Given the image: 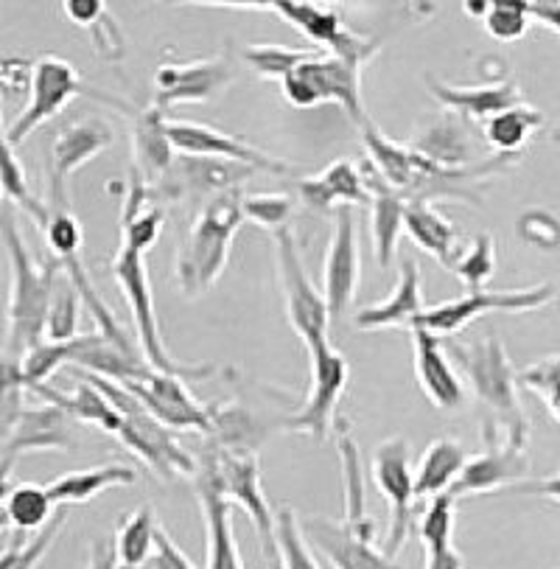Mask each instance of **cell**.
Segmentation results:
<instances>
[{
  "mask_svg": "<svg viewBox=\"0 0 560 569\" xmlns=\"http://www.w3.org/2000/svg\"><path fill=\"white\" fill-rule=\"evenodd\" d=\"M0 244L9 264V303H7V340L0 357L20 362L40 342H46V320L57 283V261L40 264L29 241L20 233L18 208L12 202L0 208Z\"/></svg>",
  "mask_w": 560,
  "mask_h": 569,
  "instance_id": "cell-1",
  "label": "cell"
},
{
  "mask_svg": "<svg viewBox=\"0 0 560 569\" xmlns=\"http://www.w3.org/2000/svg\"><path fill=\"white\" fill-rule=\"evenodd\" d=\"M449 357L460 362L471 382L473 396L482 405L484 443H504L524 449L530 440V418L521 407L519 373L499 337H484L473 346H446Z\"/></svg>",
  "mask_w": 560,
  "mask_h": 569,
  "instance_id": "cell-2",
  "label": "cell"
},
{
  "mask_svg": "<svg viewBox=\"0 0 560 569\" xmlns=\"http://www.w3.org/2000/svg\"><path fill=\"white\" fill-rule=\"evenodd\" d=\"M241 191L217 194L199 211L197 222L188 230L180 252H177V281L186 298H199L228 270L233 239L239 233L244 213H241Z\"/></svg>",
  "mask_w": 560,
  "mask_h": 569,
  "instance_id": "cell-3",
  "label": "cell"
},
{
  "mask_svg": "<svg viewBox=\"0 0 560 569\" xmlns=\"http://www.w3.org/2000/svg\"><path fill=\"white\" fill-rule=\"evenodd\" d=\"M84 379L96 385L107 399L112 401L118 412H121V429H118L116 440H121L123 447L147 466L158 480H171V477H193L197 475V458L177 440L174 429L160 423L147 407L140 405L132 393L121 388V385L101 379V376L82 373Z\"/></svg>",
  "mask_w": 560,
  "mask_h": 569,
  "instance_id": "cell-4",
  "label": "cell"
},
{
  "mask_svg": "<svg viewBox=\"0 0 560 569\" xmlns=\"http://www.w3.org/2000/svg\"><path fill=\"white\" fill-rule=\"evenodd\" d=\"M112 276H116L118 289H121L123 300L132 315L134 337H138V348L154 370L163 373L182 376V379H210L217 373L213 365H186L177 362L169 353V346L163 340L158 320V306H154L152 281H149V264L147 256L132 247H118L116 259H112Z\"/></svg>",
  "mask_w": 560,
  "mask_h": 569,
  "instance_id": "cell-5",
  "label": "cell"
},
{
  "mask_svg": "<svg viewBox=\"0 0 560 569\" xmlns=\"http://www.w3.org/2000/svg\"><path fill=\"white\" fill-rule=\"evenodd\" d=\"M274 264H278L280 289H283V303H287V320L294 335L303 340L306 351L317 353L328 348V329H331V315H328L326 295L311 283L306 272L300 244L289 228L274 230Z\"/></svg>",
  "mask_w": 560,
  "mask_h": 569,
  "instance_id": "cell-6",
  "label": "cell"
},
{
  "mask_svg": "<svg viewBox=\"0 0 560 569\" xmlns=\"http://www.w3.org/2000/svg\"><path fill=\"white\" fill-rule=\"evenodd\" d=\"M280 90L287 101L298 110H311L320 104H339L348 118L362 130L370 123L368 110L362 101V68L350 66L344 59L331 57V53L317 51L314 57L306 59L303 66L294 68Z\"/></svg>",
  "mask_w": 560,
  "mask_h": 569,
  "instance_id": "cell-7",
  "label": "cell"
},
{
  "mask_svg": "<svg viewBox=\"0 0 560 569\" xmlns=\"http://www.w3.org/2000/svg\"><path fill=\"white\" fill-rule=\"evenodd\" d=\"M269 9H274L300 34L309 37L317 46V51L322 48V53L328 51L331 57L344 59V62L362 68V71L373 62L376 53L381 51L379 37H364L353 31L344 23L342 12L333 7L309 3V0H272Z\"/></svg>",
  "mask_w": 560,
  "mask_h": 569,
  "instance_id": "cell-8",
  "label": "cell"
},
{
  "mask_svg": "<svg viewBox=\"0 0 560 569\" xmlns=\"http://www.w3.org/2000/svg\"><path fill=\"white\" fill-rule=\"evenodd\" d=\"M554 289L549 283H536L527 289H502V292H490V289H477L462 298L446 300L440 306H427V311L412 323V329H423L434 337L460 335L468 323H473L482 315L490 311H510V315H524V311L543 309L552 300ZM409 329V331H412Z\"/></svg>",
  "mask_w": 560,
  "mask_h": 569,
  "instance_id": "cell-9",
  "label": "cell"
},
{
  "mask_svg": "<svg viewBox=\"0 0 560 569\" xmlns=\"http://www.w3.org/2000/svg\"><path fill=\"white\" fill-rule=\"evenodd\" d=\"M84 93L82 73L70 66L62 57H46L34 59L31 68V84L29 96H26L23 110L18 112L12 123H7V138L12 147H20L34 130H40L42 123L57 118L70 101Z\"/></svg>",
  "mask_w": 560,
  "mask_h": 569,
  "instance_id": "cell-10",
  "label": "cell"
},
{
  "mask_svg": "<svg viewBox=\"0 0 560 569\" xmlns=\"http://www.w3.org/2000/svg\"><path fill=\"white\" fill-rule=\"evenodd\" d=\"M370 475L376 488L390 508V530L381 541V552L396 558L412 536L414 519V471L409 466V443L403 438H387L376 447L370 460Z\"/></svg>",
  "mask_w": 560,
  "mask_h": 569,
  "instance_id": "cell-11",
  "label": "cell"
},
{
  "mask_svg": "<svg viewBox=\"0 0 560 569\" xmlns=\"http://www.w3.org/2000/svg\"><path fill=\"white\" fill-rule=\"evenodd\" d=\"M213 458V469H217L219 488H222L224 499L230 505H239L241 511L250 517L252 528H256L258 539H261L263 558L278 556V545H274V511L269 505L267 493L261 486V466H258L256 452H228L213 443H204Z\"/></svg>",
  "mask_w": 560,
  "mask_h": 569,
  "instance_id": "cell-12",
  "label": "cell"
},
{
  "mask_svg": "<svg viewBox=\"0 0 560 569\" xmlns=\"http://www.w3.org/2000/svg\"><path fill=\"white\" fill-rule=\"evenodd\" d=\"M121 388L174 432H208L210 407L193 399L182 376L163 373V370H154L152 365H143L138 373L121 382Z\"/></svg>",
  "mask_w": 560,
  "mask_h": 569,
  "instance_id": "cell-13",
  "label": "cell"
},
{
  "mask_svg": "<svg viewBox=\"0 0 560 569\" xmlns=\"http://www.w3.org/2000/svg\"><path fill=\"white\" fill-rule=\"evenodd\" d=\"M362 281V247L353 208H339L333 213V233L322 261V295H326L331 323H342L353 306Z\"/></svg>",
  "mask_w": 560,
  "mask_h": 569,
  "instance_id": "cell-14",
  "label": "cell"
},
{
  "mask_svg": "<svg viewBox=\"0 0 560 569\" xmlns=\"http://www.w3.org/2000/svg\"><path fill=\"white\" fill-rule=\"evenodd\" d=\"M169 141L174 147V152H182V158L230 160V163L247 166V169L263 171V174H292V166L287 160L272 158V154L261 152L252 143L228 136V132L217 130V127H208V123L169 118Z\"/></svg>",
  "mask_w": 560,
  "mask_h": 569,
  "instance_id": "cell-15",
  "label": "cell"
},
{
  "mask_svg": "<svg viewBox=\"0 0 560 569\" xmlns=\"http://www.w3.org/2000/svg\"><path fill=\"white\" fill-rule=\"evenodd\" d=\"M311 388L303 407L287 421L289 432L309 435L314 440H326L337 421V407L348 390L350 365L348 359L331 346L311 353Z\"/></svg>",
  "mask_w": 560,
  "mask_h": 569,
  "instance_id": "cell-16",
  "label": "cell"
},
{
  "mask_svg": "<svg viewBox=\"0 0 560 569\" xmlns=\"http://www.w3.org/2000/svg\"><path fill=\"white\" fill-rule=\"evenodd\" d=\"M191 480L204 519V547H208L204 569H244L239 541L233 533V505L224 499L222 488H219L217 469H213L208 447L197 458V475Z\"/></svg>",
  "mask_w": 560,
  "mask_h": 569,
  "instance_id": "cell-17",
  "label": "cell"
},
{
  "mask_svg": "<svg viewBox=\"0 0 560 569\" xmlns=\"http://www.w3.org/2000/svg\"><path fill=\"white\" fill-rule=\"evenodd\" d=\"M112 143H116V130L104 118H82V121L64 123L51 143V208H70L68 191H64L70 174H77Z\"/></svg>",
  "mask_w": 560,
  "mask_h": 569,
  "instance_id": "cell-18",
  "label": "cell"
},
{
  "mask_svg": "<svg viewBox=\"0 0 560 569\" xmlns=\"http://www.w3.org/2000/svg\"><path fill=\"white\" fill-rule=\"evenodd\" d=\"M233 82L224 57L166 62L154 71V107L169 110L174 104H204Z\"/></svg>",
  "mask_w": 560,
  "mask_h": 569,
  "instance_id": "cell-19",
  "label": "cell"
},
{
  "mask_svg": "<svg viewBox=\"0 0 560 569\" xmlns=\"http://www.w3.org/2000/svg\"><path fill=\"white\" fill-rule=\"evenodd\" d=\"M482 132H473V123L454 112L432 118L412 136L409 147L423 154L432 163L443 169H471V166L484 163L482 158Z\"/></svg>",
  "mask_w": 560,
  "mask_h": 569,
  "instance_id": "cell-20",
  "label": "cell"
},
{
  "mask_svg": "<svg viewBox=\"0 0 560 569\" xmlns=\"http://www.w3.org/2000/svg\"><path fill=\"white\" fill-rule=\"evenodd\" d=\"M412 357L414 376L429 399V405L440 412H457L466 405V385L457 373L454 359L449 357L440 337L423 329H412Z\"/></svg>",
  "mask_w": 560,
  "mask_h": 569,
  "instance_id": "cell-21",
  "label": "cell"
},
{
  "mask_svg": "<svg viewBox=\"0 0 560 569\" xmlns=\"http://www.w3.org/2000/svg\"><path fill=\"white\" fill-rule=\"evenodd\" d=\"M298 194L309 211H333L339 208H370V191L364 186L362 163L339 158L317 174L298 182Z\"/></svg>",
  "mask_w": 560,
  "mask_h": 569,
  "instance_id": "cell-22",
  "label": "cell"
},
{
  "mask_svg": "<svg viewBox=\"0 0 560 569\" xmlns=\"http://www.w3.org/2000/svg\"><path fill=\"white\" fill-rule=\"evenodd\" d=\"M303 533L309 545L331 563L333 569H401L396 558L384 556L373 541H362L342 522L326 517L303 519Z\"/></svg>",
  "mask_w": 560,
  "mask_h": 569,
  "instance_id": "cell-23",
  "label": "cell"
},
{
  "mask_svg": "<svg viewBox=\"0 0 560 569\" xmlns=\"http://www.w3.org/2000/svg\"><path fill=\"white\" fill-rule=\"evenodd\" d=\"M429 93L438 99V104L446 107V112L466 118V121L479 123L482 127L488 118L499 116V112L510 110V107L524 104V93H521L516 79H504V82H484V84H446L427 73Z\"/></svg>",
  "mask_w": 560,
  "mask_h": 569,
  "instance_id": "cell-24",
  "label": "cell"
},
{
  "mask_svg": "<svg viewBox=\"0 0 560 569\" xmlns=\"http://www.w3.org/2000/svg\"><path fill=\"white\" fill-rule=\"evenodd\" d=\"M530 475V455L524 449H510L504 443H488L482 455L466 460L460 477L451 482L449 497H477V493H493L504 486L527 480Z\"/></svg>",
  "mask_w": 560,
  "mask_h": 569,
  "instance_id": "cell-25",
  "label": "cell"
},
{
  "mask_svg": "<svg viewBox=\"0 0 560 569\" xmlns=\"http://www.w3.org/2000/svg\"><path fill=\"white\" fill-rule=\"evenodd\" d=\"M427 311L423 300V272L414 259H401L398 264V287L384 300L364 306L357 311L353 326L359 331H384V329H412L414 320Z\"/></svg>",
  "mask_w": 560,
  "mask_h": 569,
  "instance_id": "cell-26",
  "label": "cell"
},
{
  "mask_svg": "<svg viewBox=\"0 0 560 569\" xmlns=\"http://www.w3.org/2000/svg\"><path fill=\"white\" fill-rule=\"evenodd\" d=\"M337 452L342 463V493H344V519L342 525L362 541H376L379 522L368 513V480H364V458L350 427L337 423Z\"/></svg>",
  "mask_w": 560,
  "mask_h": 569,
  "instance_id": "cell-27",
  "label": "cell"
},
{
  "mask_svg": "<svg viewBox=\"0 0 560 569\" xmlns=\"http://www.w3.org/2000/svg\"><path fill=\"white\" fill-rule=\"evenodd\" d=\"M364 186L370 191V233H373V252L381 270H390L396 261L398 241L403 236V211L407 200L396 194L379 177V171L364 160L362 163Z\"/></svg>",
  "mask_w": 560,
  "mask_h": 569,
  "instance_id": "cell-28",
  "label": "cell"
},
{
  "mask_svg": "<svg viewBox=\"0 0 560 569\" xmlns=\"http://www.w3.org/2000/svg\"><path fill=\"white\" fill-rule=\"evenodd\" d=\"M7 435V455H12V458L23 452L73 447L70 416L59 410L57 405H48V401H42L40 407H23V412H20V418Z\"/></svg>",
  "mask_w": 560,
  "mask_h": 569,
  "instance_id": "cell-29",
  "label": "cell"
},
{
  "mask_svg": "<svg viewBox=\"0 0 560 569\" xmlns=\"http://www.w3.org/2000/svg\"><path fill=\"white\" fill-rule=\"evenodd\" d=\"M132 149L134 171L152 188L160 186L174 166V147L169 141V118L158 107H143L132 112Z\"/></svg>",
  "mask_w": 560,
  "mask_h": 569,
  "instance_id": "cell-30",
  "label": "cell"
},
{
  "mask_svg": "<svg viewBox=\"0 0 560 569\" xmlns=\"http://www.w3.org/2000/svg\"><path fill=\"white\" fill-rule=\"evenodd\" d=\"M403 233L423 252H429L438 264L451 270L462 250V230L449 217L429 202H407L403 211Z\"/></svg>",
  "mask_w": 560,
  "mask_h": 569,
  "instance_id": "cell-31",
  "label": "cell"
},
{
  "mask_svg": "<svg viewBox=\"0 0 560 569\" xmlns=\"http://www.w3.org/2000/svg\"><path fill=\"white\" fill-rule=\"evenodd\" d=\"M138 482V471L132 466L123 463H104V466H90V469L68 471V475L57 477L48 482L46 491L59 508H70V505H88L99 493L110 491L118 486H134Z\"/></svg>",
  "mask_w": 560,
  "mask_h": 569,
  "instance_id": "cell-32",
  "label": "cell"
},
{
  "mask_svg": "<svg viewBox=\"0 0 560 569\" xmlns=\"http://www.w3.org/2000/svg\"><path fill=\"white\" fill-rule=\"evenodd\" d=\"M454 505L457 499L440 493L429 499L427 511L420 517L418 536L427 552V569H466V558L454 547Z\"/></svg>",
  "mask_w": 560,
  "mask_h": 569,
  "instance_id": "cell-33",
  "label": "cell"
},
{
  "mask_svg": "<svg viewBox=\"0 0 560 569\" xmlns=\"http://www.w3.org/2000/svg\"><path fill=\"white\" fill-rule=\"evenodd\" d=\"M29 393L40 396L48 405H57L59 410L68 412L70 418H79V421L104 429L112 438H116L118 429H121V412H118L116 407H112V401L107 399L90 379H84L82 373H77V388L70 390V393H59L51 385H40V388L29 390Z\"/></svg>",
  "mask_w": 560,
  "mask_h": 569,
  "instance_id": "cell-34",
  "label": "cell"
},
{
  "mask_svg": "<svg viewBox=\"0 0 560 569\" xmlns=\"http://www.w3.org/2000/svg\"><path fill=\"white\" fill-rule=\"evenodd\" d=\"M466 460H468L466 449H462L457 440L451 438L432 440V443L423 449L418 469H414V497L432 499V497H440V493H449L451 482L460 477Z\"/></svg>",
  "mask_w": 560,
  "mask_h": 569,
  "instance_id": "cell-35",
  "label": "cell"
},
{
  "mask_svg": "<svg viewBox=\"0 0 560 569\" xmlns=\"http://www.w3.org/2000/svg\"><path fill=\"white\" fill-rule=\"evenodd\" d=\"M541 127H543V112L524 101V104L510 107V110L488 118V121L479 127V132H482L484 147L493 149V154H502V158H519L521 149L530 143V138L536 136Z\"/></svg>",
  "mask_w": 560,
  "mask_h": 569,
  "instance_id": "cell-36",
  "label": "cell"
},
{
  "mask_svg": "<svg viewBox=\"0 0 560 569\" xmlns=\"http://www.w3.org/2000/svg\"><path fill=\"white\" fill-rule=\"evenodd\" d=\"M174 177L171 186L174 188H197V191H236L241 182L250 180L258 171L247 169V166L230 163V160H213V158H182L171 166Z\"/></svg>",
  "mask_w": 560,
  "mask_h": 569,
  "instance_id": "cell-37",
  "label": "cell"
},
{
  "mask_svg": "<svg viewBox=\"0 0 560 569\" xmlns=\"http://www.w3.org/2000/svg\"><path fill=\"white\" fill-rule=\"evenodd\" d=\"M0 191H3L7 202H12L14 208L29 213V217L42 228V222L48 219V206L34 194V188H31L23 163H20V158L14 154L12 143H9L3 116H0Z\"/></svg>",
  "mask_w": 560,
  "mask_h": 569,
  "instance_id": "cell-38",
  "label": "cell"
},
{
  "mask_svg": "<svg viewBox=\"0 0 560 569\" xmlns=\"http://www.w3.org/2000/svg\"><path fill=\"white\" fill-rule=\"evenodd\" d=\"M158 517H154L152 505H140L134 508L129 517L121 519L116 533V556L121 567H134L140 569L147 563V558L152 556L154 539H158Z\"/></svg>",
  "mask_w": 560,
  "mask_h": 569,
  "instance_id": "cell-39",
  "label": "cell"
},
{
  "mask_svg": "<svg viewBox=\"0 0 560 569\" xmlns=\"http://www.w3.org/2000/svg\"><path fill=\"white\" fill-rule=\"evenodd\" d=\"M3 513L14 533H37L53 519V499L48 497L46 486L23 482V486L12 488L9 499L3 502Z\"/></svg>",
  "mask_w": 560,
  "mask_h": 569,
  "instance_id": "cell-40",
  "label": "cell"
},
{
  "mask_svg": "<svg viewBox=\"0 0 560 569\" xmlns=\"http://www.w3.org/2000/svg\"><path fill=\"white\" fill-rule=\"evenodd\" d=\"M317 48H292L278 46V42H261V46H244L241 48V59L258 73L261 79H272V82H283L294 68H300L306 59H311Z\"/></svg>",
  "mask_w": 560,
  "mask_h": 569,
  "instance_id": "cell-41",
  "label": "cell"
},
{
  "mask_svg": "<svg viewBox=\"0 0 560 569\" xmlns=\"http://www.w3.org/2000/svg\"><path fill=\"white\" fill-rule=\"evenodd\" d=\"M274 545H278L283 569H322L314 556V547L306 539L298 513L289 505L274 511Z\"/></svg>",
  "mask_w": 560,
  "mask_h": 569,
  "instance_id": "cell-42",
  "label": "cell"
},
{
  "mask_svg": "<svg viewBox=\"0 0 560 569\" xmlns=\"http://www.w3.org/2000/svg\"><path fill=\"white\" fill-rule=\"evenodd\" d=\"M40 230L59 270L73 261H82V224L70 213V208L48 206V219Z\"/></svg>",
  "mask_w": 560,
  "mask_h": 569,
  "instance_id": "cell-43",
  "label": "cell"
},
{
  "mask_svg": "<svg viewBox=\"0 0 560 569\" xmlns=\"http://www.w3.org/2000/svg\"><path fill=\"white\" fill-rule=\"evenodd\" d=\"M68 522V508H59L57 517L46 525L42 530H37L34 539L26 541V533H14L12 547L0 552V569H37L42 558L48 556L51 545L57 541V536L62 533V525Z\"/></svg>",
  "mask_w": 560,
  "mask_h": 569,
  "instance_id": "cell-44",
  "label": "cell"
},
{
  "mask_svg": "<svg viewBox=\"0 0 560 569\" xmlns=\"http://www.w3.org/2000/svg\"><path fill=\"white\" fill-rule=\"evenodd\" d=\"M451 272L457 276V281L466 283L468 292L484 289L490 276L497 272V241H493V236H473V239L460 250Z\"/></svg>",
  "mask_w": 560,
  "mask_h": 569,
  "instance_id": "cell-45",
  "label": "cell"
},
{
  "mask_svg": "<svg viewBox=\"0 0 560 569\" xmlns=\"http://www.w3.org/2000/svg\"><path fill=\"white\" fill-rule=\"evenodd\" d=\"M79 298L77 287L70 283L68 276L59 272L57 283H53L51 306H48L46 320V340L48 342H70L77 340V323H79Z\"/></svg>",
  "mask_w": 560,
  "mask_h": 569,
  "instance_id": "cell-46",
  "label": "cell"
},
{
  "mask_svg": "<svg viewBox=\"0 0 560 569\" xmlns=\"http://www.w3.org/2000/svg\"><path fill=\"white\" fill-rule=\"evenodd\" d=\"M530 9L521 0H493L484 12L482 23L493 40L519 42L530 29Z\"/></svg>",
  "mask_w": 560,
  "mask_h": 569,
  "instance_id": "cell-47",
  "label": "cell"
},
{
  "mask_svg": "<svg viewBox=\"0 0 560 569\" xmlns=\"http://www.w3.org/2000/svg\"><path fill=\"white\" fill-rule=\"evenodd\" d=\"M241 213L250 222L261 224L269 233L289 228V219L294 213V200L287 191H272V194H244L241 197Z\"/></svg>",
  "mask_w": 560,
  "mask_h": 569,
  "instance_id": "cell-48",
  "label": "cell"
},
{
  "mask_svg": "<svg viewBox=\"0 0 560 569\" xmlns=\"http://www.w3.org/2000/svg\"><path fill=\"white\" fill-rule=\"evenodd\" d=\"M166 228V213L158 206H149L143 211H121V244L147 256L160 241Z\"/></svg>",
  "mask_w": 560,
  "mask_h": 569,
  "instance_id": "cell-49",
  "label": "cell"
},
{
  "mask_svg": "<svg viewBox=\"0 0 560 569\" xmlns=\"http://www.w3.org/2000/svg\"><path fill=\"white\" fill-rule=\"evenodd\" d=\"M516 230H519V239L527 247H536L541 252H552L560 247V219L552 211L530 208V211H524L519 217Z\"/></svg>",
  "mask_w": 560,
  "mask_h": 569,
  "instance_id": "cell-50",
  "label": "cell"
},
{
  "mask_svg": "<svg viewBox=\"0 0 560 569\" xmlns=\"http://www.w3.org/2000/svg\"><path fill=\"white\" fill-rule=\"evenodd\" d=\"M31 68H34V59L0 53V101L12 99V96L18 99L29 96Z\"/></svg>",
  "mask_w": 560,
  "mask_h": 569,
  "instance_id": "cell-51",
  "label": "cell"
},
{
  "mask_svg": "<svg viewBox=\"0 0 560 569\" xmlns=\"http://www.w3.org/2000/svg\"><path fill=\"white\" fill-rule=\"evenodd\" d=\"M140 569H197V567H193L191 558L177 547V541L160 528L158 539H154L152 556L147 558V563H143Z\"/></svg>",
  "mask_w": 560,
  "mask_h": 569,
  "instance_id": "cell-52",
  "label": "cell"
},
{
  "mask_svg": "<svg viewBox=\"0 0 560 569\" xmlns=\"http://www.w3.org/2000/svg\"><path fill=\"white\" fill-rule=\"evenodd\" d=\"M62 12L68 14L70 23L96 29L107 18V3H101V0H64Z\"/></svg>",
  "mask_w": 560,
  "mask_h": 569,
  "instance_id": "cell-53",
  "label": "cell"
},
{
  "mask_svg": "<svg viewBox=\"0 0 560 569\" xmlns=\"http://www.w3.org/2000/svg\"><path fill=\"white\" fill-rule=\"evenodd\" d=\"M552 376H560V353H554V357H547V359H541V362L530 365L524 373H519V385H521V388H527V385L541 382V379H552Z\"/></svg>",
  "mask_w": 560,
  "mask_h": 569,
  "instance_id": "cell-54",
  "label": "cell"
},
{
  "mask_svg": "<svg viewBox=\"0 0 560 569\" xmlns=\"http://www.w3.org/2000/svg\"><path fill=\"white\" fill-rule=\"evenodd\" d=\"M118 567H121V563H118L116 545L107 539H96L93 547H90L88 569H118Z\"/></svg>",
  "mask_w": 560,
  "mask_h": 569,
  "instance_id": "cell-55",
  "label": "cell"
},
{
  "mask_svg": "<svg viewBox=\"0 0 560 569\" xmlns=\"http://www.w3.org/2000/svg\"><path fill=\"white\" fill-rule=\"evenodd\" d=\"M530 9V18H536L538 23L549 26V31L560 37V3H547V0H538V3H527Z\"/></svg>",
  "mask_w": 560,
  "mask_h": 569,
  "instance_id": "cell-56",
  "label": "cell"
},
{
  "mask_svg": "<svg viewBox=\"0 0 560 569\" xmlns=\"http://www.w3.org/2000/svg\"><path fill=\"white\" fill-rule=\"evenodd\" d=\"M14 460L12 455H0V508H3V502L9 499V493H12V471H14Z\"/></svg>",
  "mask_w": 560,
  "mask_h": 569,
  "instance_id": "cell-57",
  "label": "cell"
},
{
  "mask_svg": "<svg viewBox=\"0 0 560 569\" xmlns=\"http://www.w3.org/2000/svg\"><path fill=\"white\" fill-rule=\"evenodd\" d=\"M488 7H490V0H466V3H462L466 14H471V18H484Z\"/></svg>",
  "mask_w": 560,
  "mask_h": 569,
  "instance_id": "cell-58",
  "label": "cell"
},
{
  "mask_svg": "<svg viewBox=\"0 0 560 569\" xmlns=\"http://www.w3.org/2000/svg\"><path fill=\"white\" fill-rule=\"evenodd\" d=\"M267 569H283V563H280V552L278 556L267 558Z\"/></svg>",
  "mask_w": 560,
  "mask_h": 569,
  "instance_id": "cell-59",
  "label": "cell"
},
{
  "mask_svg": "<svg viewBox=\"0 0 560 569\" xmlns=\"http://www.w3.org/2000/svg\"><path fill=\"white\" fill-rule=\"evenodd\" d=\"M3 528H9V519H7V513H3V508H0V530Z\"/></svg>",
  "mask_w": 560,
  "mask_h": 569,
  "instance_id": "cell-60",
  "label": "cell"
},
{
  "mask_svg": "<svg viewBox=\"0 0 560 569\" xmlns=\"http://www.w3.org/2000/svg\"><path fill=\"white\" fill-rule=\"evenodd\" d=\"M7 206V197H3V191H0V208Z\"/></svg>",
  "mask_w": 560,
  "mask_h": 569,
  "instance_id": "cell-61",
  "label": "cell"
},
{
  "mask_svg": "<svg viewBox=\"0 0 560 569\" xmlns=\"http://www.w3.org/2000/svg\"><path fill=\"white\" fill-rule=\"evenodd\" d=\"M552 138H554V141L560 143V127H558V130H554V136H552Z\"/></svg>",
  "mask_w": 560,
  "mask_h": 569,
  "instance_id": "cell-62",
  "label": "cell"
},
{
  "mask_svg": "<svg viewBox=\"0 0 560 569\" xmlns=\"http://www.w3.org/2000/svg\"><path fill=\"white\" fill-rule=\"evenodd\" d=\"M118 569H134V567H118Z\"/></svg>",
  "mask_w": 560,
  "mask_h": 569,
  "instance_id": "cell-63",
  "label": "cell"
}]
</instances>
